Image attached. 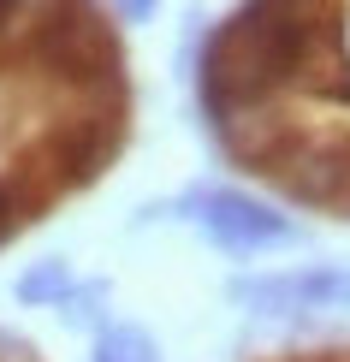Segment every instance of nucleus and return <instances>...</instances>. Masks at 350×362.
I'll list each match as a JSON object with an SVG mask.
<instances>
[{
  "mask_svg": "<svg viewBox=\"0 0 350 362\" xmlns=\"http://www.w3.org/2000/svg\"><path fill=\"white\" fill-rule=\"evenodd\" d=\"M238 303L250 309H350V267H297V274H267V279H238Z\"/></svg>",
  "mask_w": 350,
  "mask_h": 362,
  "instance_id": "2",
  "label": "nucleus"
},
{
  "mask_svg": "<svg viewBox=\"0 0 350 362\" xmlns=\"http://www.w3.org/2000/svg\"><path fill=\"white\" fill-rule=\"evenodd\" d=\"M66 291H71V267L66 262H36L18 279V297H24V303H42V309H59Z\"/></svg>",
  "mask_w": 350,
  "mask_h": 362,
  "instance_id": "4",
  "label": "nucleus"
},
{
  "mask_svg": "<svg viewBox=\"0 0 350 362\" xmlns=\"http://www.w3.org/2000/svg\"><path fill=\"white\" fill-rule=\"evenodd\" d=\"M173 208L185 220H196L232 255H255V250H273V244H291L297 238V226L285 214H273L267 202H255V196H243V190H185Z\"/></svg>",
  "mask_w": 350,
  "mask_h": 362,
  "instance_id": "1",
  "label": "nucleus"
},
{
  "mask_svg": "<svg viewBox=\"0 0 350 362\" xmlns=\"http://www.w3.org/2000/svg\"><path fill=\"white\" fill-rule=\"evenodd\" d=\"M155 6H161V0H119V12H125V18H136V24L155 18Z\"/></svg>",
  "mask_w": 350,
  "mask_h": 362,
  "instance_id": "6",
  "label": "nucleus"
},
{
  "mask_svg": "<svg viewBox=\"0 0 350 362\" xmlns=\"http://www.w3.org/2000/svg\"><path fill=\"white\" fill-rule=\"evenodd\" d=\"M101 303H107V285L89 279V285H71V291L59 297V315H66L71 327H89V321H101Z\"/></svg>",
  "mask_w": 350,
  "mask_h": 362,
  "instance_id": "5",
  "label": "nucleus"
},
{
  "mask_svg": "<svg viewBox=\"0 0 350 362\" xmlns=\"http://www.w3.org/2000/svg\"><path fill=\"white\" fill-rule=\"evenodd\" d=\"M95 362H161V351L143 327H101Z\"/></svg>",
  "mask_w": 350,
  "mask_h": 362,
  "instance_id": "3",
  "label": "nucleus"
}]
</instances>
